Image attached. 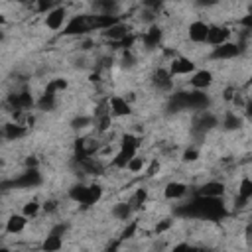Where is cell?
Returning <instances> with one entry per match:
<instances>
[{
	"label": "cell",
	"instance_id": "1",
	"mask_svg": "<svg viewBox=\"0 0 252 252\" xmlns=\"http://www.w3.org/2000/svg\"><path fill=\"white\" fill-rule=\"evenodd\" d=\"M87 32H93V18H91V14H77V16L69 18V22L65 24L61 33L71 37V35H83Z\"/></svg>",
	"mask_w": 252,
	"mask_h": 252
},
{
	"label": "cell",
	"instance_id": "2",
	"mask_svg": "<svg viewBox=\"0 0 252 252\" xmlns=\"http://www.w3.org/2000/svg\"><path fill=\"white\" fill-rule=\"evenodd\" d=\"M41 173L37 169H26L24 173H20L16 179L10 181L12 187H18V189H32V187H37L41 185Z\"/></svg>",
	"mask_w": 252,
	"mask_h": 252
},
{
	"label": "cell",
	"instance_id": "3",
	"mask_svg": "<svg viewBox=\"0 0 252 252\" xmlns=\"http://www.w3.org/2000/svg\"><path fill=\"white\" fill-rule=\"evenodd\" d=\"M67 22H69V20H67V8H65V6H55V8L45 16V26H47L51 32L63 30Z\"/></svg>",
	"mask_w": 252,
	"mask_h": 252
},
{
	"label": "cell",
	"instance_id": "4",
	"mask_svg": "<svg viewBox=\"0 0 252 252\" xmlns=\"http://www.w3.org/2000/svg\"><path fill=\"white\" fill-rule=\"evenodd\" d=\"M209 28H211V26H209L207 22L195 20V22L189 24L187 35H189V39H191L193 43H205V41H207V35H209Z\"/></svg>",
	"mask_w": 252,
	"mask_h": 252
},
{
	"label": "cell",
	"instance_id": "5",
	"mask_svg": "<svg viewBox=\"0 0 252 252\" xmlns=\"http://www.w3.org/2000/svg\"><path fill=\"white\" fill-rule=\"evenodd\" d=\"M242 51V47L238 43H232V41H226L219 47H213L211 51V59H232V57H238Z\"/></svg>",
	"mask_w": 252,
	"mask_h": 252
},
{
	"label": "cell",
	"instance_id": "6",
	"mask_svg": "<svg viewBox=\"0 0 252 252\" xmlns=\"http://www.w3.org/2000/svg\"><path fill=\"white\" fill-rule=\"evenodd\" d=\"M167 71L171 73V77H175V75H189V73H195V63L189 57H175V59L169 61Z\"/></svg>",
	"mask_w": 252,
	"mask_h": 252
},
{
	"label": "cell",
	"instance_id": "7",
	"mask_svg": "<svg viewBox=\"0 0 252 252\" xmlns=\"http://www.w3.org/2000/svg\"><path fill=\"white\" fill-rule=\"evenodd\" d=\"M108 106H110V116H118L120 118V116H128L132 112L130 102L120 94H112L108 98Z\"/></svg>",
	"mask_w": 252,
	"mask_h": 252
},
{
	"label": "cell",
	"instance_id": "8",
	"mask_svg": "<svg viewBox=\"0 0 252 252\" xmlns=\"http://www.w3.org/2000/svg\"><path fill=\"white\" fill-rule=\"evenodd\" d=\"M228 37H230V30L226 26H211L209 35H207V43H211L213 47H219V45L226 43Z\"/></svg>",
	"mask_w": 252,
	"mask_h": 252
},
{
	"label": "cell",
	"instance_id": "9",
	"mask_svg": "<svg viewBox=\"0 0 252 252\" xmlns=\"http://www.w3.org/2000/svg\"><path fill=\"white\" fill-rule=\"evenodd\" d=\"M189 85L195 89V91H205L213 85V73L207 71V69H201V71H195L189 79Z\"/></svg>",
	"mask_w": 252,
	"mask_h": 252
},
{
	"label": "cell",
	"instance_id": "10",
	"mask_svg": "<svg viewBox=\"0 0 252 252\" xmlns=\"http://www.w3.org/2000/svg\"><path fill=\"white\" fill-rule=\"evenodd\" d=\"M222 193H224V183H220V181H207L197 191L199 197H207V199H220Z\"/></svg>",
	"mask_w": 252,
	"mask_h": 252
},
{
	"label": "cell",
	"instance_id": "11",
	"mask_svg": "<svg viewBox=\"0 0 252 252\" xmlns=\"http://www.w3.org/2000/svg\"><path fill=\"white\" fill-rule=\"evenodd\" d=\"M138 156V150H132V148H120L116 152V156L112 158V167L116 169H126L128 163Z\"/></svg>",
	"mask_w": 252,
	"mask_h": 252
},
{
	"label": "cell",
	"instance_id": "12",
	"mask_svg": "<svg viewBox=\"0 0 252 252\" xmlns=\"http://www.w3.org/2000/svg\"><path fill=\"white\" fill-rule=\"evenodd\" d=\"M154 85L158 91H163V93H169L173 89V77L167 69H158L154 73Z\"/></svg>",
	"mask_w": 252,
	"mask_h": 252
},
{
	"label": "cell",
	"instance_id": "13",
	"mask_svg": "<svg viewBox=\"0 0 252 252\" xmlns=\"http://www.w3.org/2000/svg\"><path fill=\"white\" fill-rule=\"evenodd\" d=\"M102 35L106 37V39H110L112 43H120L124 37H128L130 35V30H128V26H124L122 22L120 24H116V26H112V28H108V30H104L102 32Z\"/></svg>",
	"mask_w": 252,
	"mask_h": 252
},
{
	"label": "cell",
	"instance_id": "14",
	"mask_svg": "<svg viewBox=\"0 0 252 252\" xmlns=\"http://www.w3.org/2000/svg\"><path fill=\"white\" fill-rule=\"evenodd\" d=\"M161 28H158L156 24H152L146 32H144V35H142V41H144V45H146V49H154V47H158L159 45V41H161Z\"/></svg>",
	"mask_w": 252,
	"mask_h": 252
},
{
	"label": "cell",
	"instance_id": "15",
	"mask_svg": "<svg viewBox=\"0 0 252 252\" xmlns=\"http://www.w3.org/2000/svg\"><path fill=\"white\" fill-rule=\"evenodd\" d=\"M193 126H195L197 132H207V130H211L213 126H217V118H215L209 110H205V112H199V114H197V118L193 120Z\"/></svg>",
	"mask_w": 252,
	"mask_h": 252
},
{
	"label": "cell",
	"instance_id": "16",
	"mask_svg": "<svg viewBox=\"0 0 252 252\" xmlns=\"http://www.w3.org/2000/svg\"><path fill=\"white\" fill-rule=\"evenodd\" d=\"M248 199H252V179L244 177L238 183V189H236V203H238L236 207H244Z\"/></svg>",
	"mask_w": 252,
	"mask_h": 252
},
{
	"label": "cell",
	"instance_id": "17",
	"mask_svg": "<svg viewBox=\"0 0 252 252\" xmlns=\"http://www.w3.org/2000/svg\"><path fill=\"white\" fill-rule=\"evenodd\" d=\"M26 132H28V128L24 124H18V122H8L2 128V134L6 140H20L26 136Z\"/></svg>",
	"mask_w": 252,
	"mask_h": 252
},
{
	"label": "cell",
	"instance_id": "18",
	"mask_svg": "<svg viewBox=\"0 0 252 252\" xmlns=\"http://www.w3.org/2000/svg\"><path fill=\"white\" fill-rule=\"evenodd\" d=\"M26 224H28L26 215H10V219L6 220V232L8 234H18L26 228Z\"/></svg>",
	"mask_w": 252,
	"mask_h": 252
},
{
	"label": "cell",
	"instance_id": "19",
	"mask_svg": "<svg viewBox=\"0 0 252 252\" xmlns=\"http://www.w3.org/2000/svg\"><path fill=\"white\" fill-rule=\"evenodd\" d=\"M185 193H187V185L181 181H169L163 189L165 199H181V197H185Z\"/></svg>",
	"mask_w": 252,
	"mask_h": 252
},
{
	"label": "cell",
	"instance_id": "20",
	"mask_svg": "<svg viewBox=\"0 0 252 252\" xmlns=\"http://www.w3.org/2000/svg\"><path fill=\"white\" fill-rule=\"evenodd\" d=\"M61 248H63V236L49 232V234L43 238V244H41V250H43V252H59Z\"/></svg>",
	"mask_w": 252,
	"mask_h": 252
},
{
	"label": "cell",
	"instance_id": "21",
	"mask_svg": "<svg viewBox=\"0 0 252 252\" xmlns=\"http://www.w3.org/2000/svg\"><path fill=\"white\" fill-rule=\"evenodd\" d=\"M132 213H134V209H132L130 201H120L112 207V217L118 219V220H128Z\"/></svg>",
	"mask_w": 252,
	"mask_h": 252
},
{
	"label": "cell",
	"instance_id": "22",
	"mask_svg": "<svg viewBox=\"0 0 252 252\" xmlns=\"http://www.w3.org/2000/svg\"><path fill=\"white\" fill-rule=\"evenodd\" d=\"M87 193H89V185H85V183H77V185H73V187L69 189V199L75 201V203H79V205H85V201H87Z\"/></svg>",
	"mask_w": 252,
	"mask_h": 252
},
{
	"label": "cell",
	"instance_id": "23",
	"mask_svg": "<svg viewBox=\"0 0 252 252\" xmlns=\"http://www.w3.org/2000/svg\"><path fill=\"white\" fill-rule=\"evenodd\" d=\"M222 126H224V130H238V128L242 126V118H240L236 112L228 110V112L224 114V118H222Z\"/></svg>",
	"mask_w": 252,
	"mask_h": 252
},
{
	"label": "cell",
	"instance_id": "24",
	"mask_svg": "<svg viewBox=\"0 0 252 252\" xmlns=\"http://www.w3.org/2000/svg\"><path fill=\"white\" fill-rule=\"evenodd\" d=\"M100 197H102V187H100L98 183H93V185H89V193H87V201H85V207H93V205H96V203L100 201Z\"/></svg>",
	"mask_w": 252,
	"mask_h": 252
},
{
	"label": "cell",
	"instance_id": "25",
	"mask_svg": "<svg viewBox=\"0 0 252 252\" xmlns=\"http://www.w3.org/2000/svg\"><path fill=\"white\" fill-rule=\"evenodd\" d=\"M94 122V118L93 116H75L73 120H71V128L73 130H83V128H87V126H91Z\"/></svg>",
	"mask_w": 252,
	"mask_h": 252
},
{
	"label": "cell",
	"instance_id": "26",
	"mask_svg": "<svg viewBox=\"0 0 252 252\" xmlns=\"http://www.w3.org/2000/svg\"><path fill=\"white\" fill-rule=\"evenodd\" d=\"M146 197H148V191H146V189H136L134 197L130 199V205H132V209H134V211H138V209L144 205Z\"/></svg>",
	"mask_w": 252,
	"mask_h": 252
},
{
	"label": "cell",
	"instance_id": "27",
	"mask_svg": "<svg viewBox=\"0 0 252 252\" xmlns=\"http://www.w3.org/2000/svg\"><path fill=\"white\" fill-rule=\"evenodd\" d=\"M18 94V100H20V106H22V110H28V108H32L35 102H33V96L28 93V91H20V93H16Z\"/></svg>",
	"mask_w": 252,
	"mask_h": 252
},
{
	"label": "cell",
	"instance_id": "28",
	"mask_svg": "<svg viewBox=\"0 0 252 252\" xmlns=\"http://www.w3.org/2000/svg\"><path fill=\"white\" fill-rule=\"evenodd\" d=\"M120 148H132V150H138V148H140V138L134 136V134H124V136H122V142H120Z\"/></svg>",
	"mask_w": 252,
	"mask_h": 252
},
{
	"label": "cell",
	"instance_id": "29",
	"mask_svg": "<svg viewBox=\"0 0 252 252\" xmlns=\"http://www.w3.org/2000/svg\"><path fill=\"white\" fill-rule=\"evenodd\" d=\"M37 106L41 108V110H51L53 106H55V96L53 94H41V98L37 100Z\"/></svg>",
	"mask_w": 252,
	"mask_h": 252
},
{
	"label": "cell",
	"instance_id": "30",
	"mask_svg": "<svg viewBox=\"0 0 252 252\" xmlns=\"http://www.w3.org/2000/svg\"><path fill=\"white\" fill-rule=\"evenodd\" d=\"M144 165H146V159H144L142 156H136V158L128 163V167H126V169H128V171H132V173H138V171H142V169H144Z\"/></svg>",
	"mask_w": 252,
	"mask_h": 252
},
{
	"label": "cell",
	"instance_id": "31",
	"mask_svg": "<svg viewBox=\"0 0 252 252\" xmlns=\"http://www.w3.org/2000/svg\"><path fill=\"white\" fill-rule=\"evenodd\" d=\"M39 209H41V205H39L37 201H30V203L24 205V213H22V215H26V217L30 219V217H35V215L39 213Z\"/></svg>",
	"mask_w": 252,
	"mask_h": 252
},
{
	"label": "cell",
	"instance_id": "32",
	"mask_svg": "<svg viewBox=\"0 0 252 252\" xmlns=\"http://www.w3.org/2000/svg\"><path fill=\"white\" fill-rule=\"evenodd\" d=\"M136 230H138V222H136V220H132V222L122 230V234H120V238H118V240H120V242H124V240H128V238H132V236L136 234Z\"/></svg>",
	"mask_w": 252,
	"mask_h": 252
},
{
	"label": "cell",
	"instance_id": "33",
	"mask_svg": "<svg viewBox=\"0 0 252 252\" xmlns=\"http://www.w3.org/2000/svg\"><path fill=\"white\" fill-rule=\"evenodd\" d=\"M94 126L98 132H106L108 126H110V116H100V118H94Z\"/></svg>",
	"mask_w": 252,
	"mask_h": 252
},
{
	"label": "cell",
	"instance_id": "34",
	"mask_svg": "<svg viewBox=\"0 0 252 252\" xmlns=\"http://www.w3.org/2000/svg\"><path fill=\"white\" fill-rule=\"evenodd\" d=\"M171 224H173V220H171V219H161V220L156 224L154 232H156V234H161V232H165L167 228H171Z\"/></svg>",
	"mask_w": 252,
	"mask_h": 252
},
{
	"label": "cell",
	"instance_id": "35",
	"mask_svg": "<svg viewBox=\"0 0 252 252\" xmlns=\"http://www.w3.org/2000/svg\"><path fill=\"white\" fill-rule=\"evenodd\" d=\"M240 26L242 28H246V30H250L252 32V10L248 12V14H244L242 18H240Z\"/></svg>",
	"mask_w": 252,
	"mask_h": 252
},
{
	"label": "cell",
	"instance_id": "36",
	"mask_svg": "<svg viewBox=\"0 0 252 252\" xmlns=\"http://www.w3.org/2000/svg\"><path fill=\"white\" fill-rule=\"evenodd\" d=\"M197 158H199V152H197V150H193V148L183 152V159H185V161H195Z\"/></svg>",
	"mask_w": 252,
	"mask_h": 252
},
{
	"label": "cell",
	"instance_id": "37",
	"mask_svg": "<svg viewBox=\"0 0 252 252\" xmlns=\"http://www.w3.org/2000/svg\"><path fill=\"white\" fill-rule=\"evenodd\" d=\"M51 232H53V234H59V236H63V234L67 232V224H65V222H59V224H55V226L51 228Z\"/></svg>",
	"mask_w": 252,
	"mask_h": 252
},
{
	"label": "cell",
	"instance_id": "38",
	"mask_svg": "<svg viewBox=\"0 0 252 252\" xmlns=\"http://www.w3.org/2000/svg\"><path fill=\"white\" fill-rule=\"evenodd\" d=\"M26 167L28 169H37V158H33V156L26 158Z\"/></svg>",
	"mask_w": 252,
	"mask_h": 252
},
{
	"label": "cell",
	"instance_id": "39",
	"mask_svg": "<svg viewBox=\"0 0 252 252\" xmlns=\"http://www.w3.org/2000/svg\"><path fill=\"white\" fill-rule=\"evenodd\" d=\"M41 209H43L45 213H53V211L57 209V203H55V201H47V203L41 205Z\"/></svg>",
	"mask_w": 252,
	"mask_h": 252
},
{
	"label": "cell",
	"instance_id": "40",
	"mask_svg": "<svg viewBox=\"0 0 252 252\" xmlns=\"http://www.w3.org/2000/svg\"><path fill=\"white\" fill-rule=\"evenodd\" d=\"M187 248H189V244H187V242H177L169 252H187Z\"/></svg>",
	"mask_w": 252,
	"mask_h": 252
},
{
	"label": "cell",
	"instance_id": "41",
	"mask_svg": "<svg viewBox=\"0 0 252 252\" xmlns=\"http://www.w3.org/2000/svg\"><path fill=\"white\" fill-rule=\"evenodd\" d=\"M156 169H159V163H158V161H152V165H150V169H148V175H154Z\"/></svg>",
	"mask_w": 252,
	"mask_h": 252
},
{
	"label": "cell",
	"instance_id": "42",
	"mask_svg": "<svg viewBox=\"0 0 252 252\" xmlns=\"http://www.w3.org/2000/svg\"><path fill=\"white\" fill-rule=\"evenodd\" d=\"M187 252H201V250H199V248H195V246H191V244H189V248H187Z\"/></svg>",
	"mask_w": 252,
	"mask_h": 252
},
{
	"label": "cell",
	"instance_id": "43",
	"mask_svg": "<svg viewBox=\"0 0 252 252\" xmlns=\"http://www.w3.org/2000/svg\"><path fill=\"white\" fill-rule=\"evenodd\" d=\"M0 252H10V248H6V246H2V250Z\"/></svg>",
	"mask_w": 252,
	"mask_h": 252
},
{
	"label": "cell",
	"instance_id": "44",
	"mask_svg": "<svg viewBox=\"0 0 252 252\" xmlns=\"http://www.w3.org/2000/svg\"><path fill=\"white\" fill-rule=\"evenodd\" d=\"M250 85H252V77H250Z\"/></svg>",
	"mask_w": 252,
	"mask_h": 252
}]
</instances>
